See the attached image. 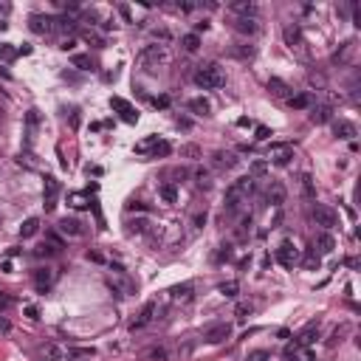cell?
<instances>
[{
	"mask_svg": "<svg viewBox=\"0 0 361 361\" xmlns=\"http://www.w3.org/2000/svg\"><path fill=\"white\" fill-rule=\"evenodd\" d=\"M251 192H254V178H251V175L237 178V181L226 189V200H223V203H226V212H237L240 203L251 195Z\"/></svg>",
	"mask_w": 361,
	"mask_h": 361,
	"instance_id": "obj_1",
	"label": "cell"
},
{
	"mask_svg": "<svg viewBox=\"0 0 361 361\" xmlns=\"http://www.w3.org/2000/svg\"><path fill=\"white\" fill-rule=\"evenodd\" d=\"M195 85L203 88V91H218V88L226 85V74H223V68L218 62L200 65L198 71H195Z\"/></svg>",
	"mask_w": 361,
	"mask_h": 361,
	"instance_id": "obj_2",
	"label": "cell"
},
{
	"mask_svg": "<svg viewBox=\"0 0 361 361\" xmlns=\"http://www.w3.org/2000/svg\"><path fill=\"white\" fill-rule=\"evenodd\" d=\"M170 62V51L167 45H144L138 51V68L144 71H153V68H161V65Z\"/></svg>",
	"mask_w": 361,
	"mask_h": 361,
	"instance_id": "obj_3",
	"label": "cell"
},
{
	"mask_svg": "<svg viewBox=\"0 0 361 361\" xmlns=\"http://www.w3.org/2000/svg\"><path fill=\"white\" fill-rule=\"evenodd\" d=\"M282 37H285V45H288L291 51H297L299 57H308V43H305L302 29H299V26H285Z\"/></svg>",
	"mask_w": 361,
	"mask_h": 361,
	"instance_id": "obj_4",
	"label": "cell"
},
{
	"mask_svg": "<svg viewBox=\"0 0 361 361\" xmlns=\"http://www.w3.org/2000/svg\"><path fill=\"white\" fill-rule=\"evenodd\" d=\"M313 220H316V226H322L325 232H330V229L339 223V214H336V209H330V206L316 203L313 206Z\"/></svg>",
	"mask_w": 361,
	"mask_h": 361,
	"instance_id": "obj_5",
	"label": "cell"
},
{
	"mask_svg": "<svg viewBox=\"0 0 361 361\" xmlns=\"http://www.w3.org/2000/svg\"><path fill=\"white\" fill-rule=\"evenodd\" d=\"M229 336H232V325H229V322H218V325L203 330V339L209 341V344H223Z\"/></svg>",
	"mask_w": 361,
	"mask_h": 361,
	"instance_id": "obj_6",
	"label": "cell"
},
{
	"mask_svg": "<svg viewBox=\"0 0 361 361\" xmlns=\"http://www.w3.org/2000/svg\"><path fill=\"white\" fill-rule=\"evenodd\" d=\"M297 260H299V251H297V246H294L291 240H285L282 246L276 248V262H279L282 268H294Z\"/></svg>",
	"mask_w": 361,
	"mask_h": 361,
	"instance_id": "obj_7",
	"label": "cell"
},
{
	"mask_svg": "<svg viewBox=\"0 0 361 361\" xmlns=\"http://www.w3.org/2000/svg\"><path fill=\"white\" fill-rule=\"evenodd\" d=\"M268 158L276 167H285V164H291V158H294V147H291V144H271Z\"/></svg>",
	"mask_w": 361,
	"mask_h": 361,
	"instance_id": "obj_8",
	"label": "cell"
},
{
	"mask_svg": "<svg viewBox=\"0 0 361 361\" xmlns=\"http://www.w3.org/2000/svg\"><path fill=\"white\" fill-rule=\"evenodd\" d=\"M110 107H113V110H119L121 119L127 121V124H135V121H138V113H135L133 107H130V102H124L121 96H113V99H110Z\"/></svg>",
	"mask_w": 361,
	"mask_h": 361,
	"instance_id": "obj_9",
	"label": "cell"
},
{
	"mask_svg": "<svg viewBox=\"0 0 361 361\" xmlns=\"http://www.w3.org/2000/svg\"><path fill=\"white\" fill-rule=\"evenodd\" d=\"M212 164H214V170H234L237 164H240V158L234 156V153H226V150H218L212 156Z\"/></svg>",
	"mask_w": 361,
	"mask_h": 361,
	"instance_id": "obj_10",
	"label": "cell"
},
{
	"mask_svg": "<svg viewBox=\"0 0 361 361\" xmlns=\"http://www.w3.org/2000/svg\"><path fill=\"white\" fill-rule=\"evenodd\" d=\"M153 313H156V302H147L141 311H138V316L130 322V330H141V327H147L150 322H153Z\"/></svg>",
	"mask_w": 361,
	"mask_h": 361,
	"instance_id": "obj_11",
	"label": "cell"
},
{
	"mask_svg": "<svg viewBox=\"0 0 361 361\" xmlns=\"http://www.w3.org/2000/svg\"><path fill=\"white\" fill-rule=\"evenodd\" d=\"M29 29L34 31V34H51V31H54V20H51V17H43V15H31Z\"/></svg>",
	"mask_w": 361,
	"mask_h": 361,
	"instance_id": "obj_12",
	"label": "cell"
},
{
	"mask_svg": "<svg viewBox=\"0 0 361 361\" xmlns=\"http://www.w3.org/2000/svg\"><path fill=\"white\" fill-rule=\"evenodd\" d=\"M57 195H59V181L57 178H45V212H51L57 206Z\"/></svg>",
	"mask_w": 361,
	"mask_h": 361,
	"instance_id": "obj_13",
	"label": "cell"
},
{
	"mask_svg": "<svg viewBox=\"0 0 361 361\" xmlns=\"http://www.w3.org/2000/svg\"><path fill=\"white\" fill-rule=\"evenodd\" d=\"M40 355H43V361H65V350L59 344H54V341H45L40 347Z\"/></svg>",
	"mask_w": 361,
	"mask_h": 361,
	"instance_id": "obj_14",
	"label": "cell"
},
{
	"mask_svg": "<svg viewBox=\"0 0 361 361\" xmlns=\"http://www.w3.org/2000/svg\"><path fill=\"white\" fill-rule=\"evenodd\" d=\"M313 248H319V254H330L333 248H336V237H333L330 232H319Z\"/></svg>",
	"mask_w": 361,
	"mask_h": 361,
	"instance_id": "obj_15",
	"label": "cell"
},
{
	"mask_svg": "<svg viewBox=\"0 0 361 361\" xmlns=\"http://www.w3.org/2000/svg\"><path fill=\"white\" fill-rule=\"evenodd\" d=\"M51 282H54V271L51 268H37L34 271V285H37V291H48L51 288Z\"/></svg>",
	"mask_w": 361,
	"mask_h": 361,
	"instance_id": "obj_16",
	"label": "cell"
},
{
	"mask_svg": "<svg viewBox=\"0 0 361 361\" xmlns=\"http://www.w3.org/2000/svg\"><path fill=\"white\" fill-rule=\"evenodd\" d=\"M316 339H319V322H311V325H308V327H305V330L297 336V344H299V347H308V344H313Z\"/></svg>",
	"mask_w": 361,
	"mask_h": 361,
	"instance_id": "obj_17",
	"label": "cell"
},
{
	"mask_svg": "<svg viewBox=\"0 0 361 361\" xmlns=\"http://www.w3.org/2000/svg\"><path fill=\"white\" fill-rule=\"evenodd\" d=\"M237 17H257V3H251V0H237V3H232L229 6Z\"/></svg>",
	"mask_w": 361,
	"mask_h": 361,
	"instance_id": "obj_18",
	"label": "cell"
},
{
	"mask_svg": "<svg viewBox=\"0 0 361 361\" xmlns=\"http://www.w3.org/2000/svg\"><path fill=\"white\" fill-rule=\"evenodd\" d=\"M59 232L68 234V237H82V234H85V229L79 226V220H74V218H62V220H59Z\"/></svg>",
	"mask_w": 361,
	"mask_h": 361,
	"instance_id": "obj_19",
	"label": "cell"
},
{
	"mask_svg": "<svg viewBox=\"0 0 361 361\" xmlns=\"http://www.w3.org/2000/svg\"><path fill=\"white\" fill-rule=\"evenodd\" d=\"M285 198H288L285 186L279 184V181H274V184L268 186V200H271V206H282V203H285Z\"/></svg>",
	"mask_w": 361,
	"mask_h": 361,
	"instance_id": "obj_20",
	"label": "cell"
},
{
	"mask_svg": "<svg viewBox=\"0 0 361 361\" xmlns=\"http://www.w3.org/2000/svg\"><path fill=\"white\" fill-rule=\"evenodd\" d=\"M234 29L240 31V34H257V29H260V26H257V17H237V20H234Z\"/></svg>",
	"mask_w": 361,
	"mask_h": 361,
	"instance_id": "obj_21",
	"label": "cell"
},
{
	"mask_svg": "<svg viewBox=\"0 0 361 361\" xmlns=\"http://www.w3.org/2000/svg\"><path fill=\"white\" fill-rule=\"evenodd\" d=\"M333 130H336V135H339V138H355V135H358V130H355L353 121H344V119L336 121V124H333Z\"/></svg>",
	"mask_w": 361,
	"mask_h": 361,
	"instance_id": "obj_22",
	"label": "cell"
},
{
	"mask_svg": "<svg viewBox=\"0 0 361 361\" xmlns=\"http://www.w3.org/2000/svg\"><path fill=\"white\" fill-rule=\"evenodd\" d=\"M268 91L274 93V96H279V99H291L294 93H291V88L285 85L282 79H268Z\"/></svg>",
	"mask_w": 361,
	"mask_h": 361,
	"instance_id": "obj_23",
	"label": "cell"
},
{
	"mask_svg": "<svg viewBox=\"0 0 361 361\" xmlns=\"http://www.w3.org/2000/svg\"><path fill=\"white\" fill-rule=\"evenodd\" d=\"M189 110L198 116H206L209 110H212V105H209V99H203V96H198V99H189Z\"/></svg>",
	"mask_w": 361,
	"mask_h": 361,
	"instance_id": "obj_24",
	"label": "cell"
},
{
	"mask_svg": "<svg viewBox=\"0 0 361 361\" xmlns=\"http://www.w3.org/2000/svg\"><path fill=\"white\" fill-rule=\"evenodd\" d=\"M311 121H316V124H325V121H330V107L327 105H316L311 110Z\"/></svg>",
	"mask_w": 361,
	"mask_h": 361,
	"instance_id": "obj_25",
	"label": "cell"
},
{
	"mask_svg": "<svg viewBox=\"0 0 361 361\" xmlns=\"http://www.w3.org/2000/svg\"><path fill=\"white\" fill-rule=\"evenodd\" d=\"M302 195L308 200H316V186H313V175L311 172H305L302 175Z\"/></svg>",
	"mask_w": 361,
	"mask_h": 361,
	"instance_id": "obj_26",
	"label": "cell"
},
{
	"mask_svg": "<svg viewBox=\"0 0 361 361\" xmlns=\"http://www.w3.org/2000/svg\"><path fill=\"white\" fill-rule=\"evenodd\" d=\"M170 294H172L175 302H189V299H192V285H175Z\"/></svg>",
	"mask_w": 361,
	"mask_h": 361,
	"instance_id": "obj_27",
	"label": "cell"
},
{
	"mask_svg": "<svg viewBox=\"0 0 361 361\" xmlns=\"http://www.w3.org/2000/svg\"><path fill=\"white\" fill-rule=\"evenodd\" d=\"M181 48L189 51V54H195V51L200 48V37L198 34H184L181 37Z\"/></svg>",
	"mask_w": 361,
	"mask_h": 361,
	"instance_id": "obj_28",
	"label": "cell"
},
{
	"mask_svg": "<svg viewBox=\"0 0 361 361\" xmlns=\"http://www.w3.org/2000/svg\"><path fill=\"white\" fill-rule=\"evenodd\" d=\"M195 184H198L200 189H209V186H212V172L198 167V170H195Z\"/></svg>",
	"mask_w": 361,
	"mask_h": 361,
	"instance_id": "obj_29",
	"label": "cell"
},
{
	"mask_svg": "<svg viewBox=\"0 0 361 361\" xmlns=\"http://www.w3.org/2000/svg\"><path fill=\"white\" fill-rule=\"evenodd\" d=\"M37 232H40V220H37V218H29L20 226V237H34Z\"/></svg>",
	"mask_w": 361,
	"mask_h": 361,
	"instance_id": "obj_30",
	"label": "cell"
},
{
	"mask_svg": "<svg viewBox=\"0 0 361 361\" xmlns=\"http://www.w3.org/2000/svg\"><path fill=\"white\" fill-rule=\"evenodd\" d=\"M161 198H164V203H178V186L175 184H164L161 186Z\"/></svg>",
	"mask_w": 361,
	"mask_h": 361,
	"instance_id": "obj_31",
	"label": "cell"
},
{
	"mask_svg": "<svg viewBox=\"0 0 361 361\" xmlns=\"http://www.w3.org/2000/svg\"><path fill=\"white\" fill-rule=\"evenodd\" d=\"M156 147H158V135H150V138H144L141 144H135V153L144 156V153H153Z\"/></svg>",
	"mask_w": 361,
	"mask_h": 361,
	"instance_id": "obj_32",
	"label": "cell"
},
{
	"mask_svg": "<svg viewBox=\"0 0 361 361\" xmlns=\"http://www.w3.org/2000/svg\"><path fill=\"white\" fill-rule=\"evenodd\" d=\"M288 105L294 107V110H305V107L311 105V96H308V93H297V96L288 99Z\"/></svg>",
	"mask_w": 361,
	"mask_h": 361,
	"instance_id": "obj_33",
	"label": "cell"
},
{
	"mask_svg": "<svg viewBox=\"0 0 361 361\" xmlns=\"http://www.w3.org/2000/svg\"><path fill=\"white\" fill-rule=\"evenodd\" d=\"M147 358L150 361H170V350H167V347H150Z\"/></svg>",
	"mask_w": 361,
	"mask_h": 361,
	"instance_id": "obj_34",
	"label": "cell"
},
{
	"mask_svg": "<svg viewBox=\"0 0 361 361\" xmlns=\"http://www.w3.org/2000/svg\"><path fill=\"white\" fill-rule=\"evenodd\" d=\"M218 291H220V294H223L226 299H234V297H237V291H240V285L234 282V279H229V282H220Z\"/></svg>",
	"mask_w": 361,
	"mask_h": 361,
	"instance_id": "obj_35",
	"label": "cell"
},
{
	"mask_svg": "<svg viewBox=\"0 0 361 361\" xmlns=\"http://www.w3.org/2000/svg\"><path fill=\"white\" fill-rule=\"evenodd\" d=\"M71 65H77L79 71H91L93 65H91V57H85V54H74L71 57Z\"/></svg>",
	"mask_w": 361,
	"mask_h": 361,
	"instance_id": "obj_36",
	"label": "cell"
},
{
	"mask_svg": "<svg viewBox=\"0 0 361 361\" xmlns=\"http://www.w3.org/2000/svg\"><path fill=\"white\" fill-rule=\"evenodd\" d=\"M93 353H96L93 347H71V350H68V355H71V358H91Z\"/></svg>",
	"mask_w": 361,
	"mask_h": 361,
	"instance_id": "obj_37",
	"label": "cell"
},
{
	"mask_svg": "<svg viewBox=\"0 0 361 361\" xmlns=\"http://www.w3.org/2000/svg\"><path fill=\"white\" fill-rule=\"evenodd\" d=\"M26 121H29V141H31V138H34V130H37V124H40V113H37V110H29Z\"/></svg>",
	"mask_w": 361,
	"mask_h": 361,
	"instance_id": "obj_38",
	"label": "cell"
},
{
	"mask_svg": "<svg viewBox=\"0 0 361 361\" xmlns=\"http://www.w3.org/2000/svg\"><path fill=\"white\" fill-rule=\"evenodd\" d=\"M291 355H294V361H316V358H313V353H308L305 347H297ZM291 355H288V358H291Z\"/></svg>",
	"mask_w": 361,
	"mask_h": 361,
	"instance_id": "obj_39",
	"label": "cell"
},
{
	"mask_svg": "<svg viewBox=\"0 0 361 361\" xmlns=\"http://www.w3.org/2000/svg\"><path fill=\"white\" fill-rule=\"evenodd\" d=\"M350 51H353V43H344V45H341V51H336V54H333V62H344Z\"/></svg>",
	"mask_w": 361,
	"mask_h": 361,
	"instance_id": "obj_40",
	"label": "cell"
},
{
	"mask_svg": "<svg viewBox=\"0 0 361 361\" xmlns=\"http://www.w3.org/2000/svg\"><path fill=\"white\" fill-rule=\"evenodd\" d=\"M34 254H37V257H54V254H57V248L48 246V243H43V246L34 248Z\"/></svg>",
	"mask_w": 361,
	"mask_h": 361,
	"instance_id": "obj_41",
	"label": "cell"
},
{
	"mask_svg": "<svg viewBox=\"0 0 361 361\" xmlns=\"http://www.w3.org/2000/svg\"><path fill=\"white\" fill-rule=\"evenodd\" d=\"M234 313H237V319L243 322V319H248V316H251V305H248V302H240L237 308H234Z\"/></svg>",
	"mask_w": 361,
	"mask_h": 361,
	"instance_id": "obj_42",
	"label": "cell"
},
{
	"mask_svg": "<svg viewBox=\"0 0 361 361\" xmlns=\"http://www.w3.org/2000/svg\"><path fill=\"white\" fill-rule=\"evenodd\" d=\"M234 54H237L240 59H251V57H254V48H251V45H237Z\"/></svg>",
	"mask_w": 361,
	"mask_h": 361,
	"instance_id": "obj_43",
	"label": "cell"
},
{
	"mask_svg": "<svg viewBox=\"0 0 361 361\" xmlns=\"http://www.w3.org/2000/svg\"><path fill=\"white\" fill-rule=\"evenodd\" d=\"M246 361H271V355L265 353V350H251V353L246 355Z\"/></svg>",
	"mask_w": 361,
	"mask_h": 361,
	"instance_id": "obj_44",
	"label": "cell"
},
{
	"mask_svg": "<svg viewBox=\"0 0 361 361\" xmlns=\"http://www.w3.org/2000/svg\"><path fill=\"white\" fill-rule=\"evenodd\" d=\"M305 265H308V268H319V254H316V248H311V251H308V257H305Z\"/></svg>",
	"mask_w": 361,
	"mask_h": 361,
	"instance_id": "obj_45",
	"label": "cell"
},
{
	"mask_svg": "<svg viewBox=\"0 0 361 361\" xmlns=\"http://www.w3.org/2000/svg\"><path fill=\"white\" fill-rule=\"evenodd\" d=\"M192 226L195 229H203L206 226V212H198L195 218H192Z\"/></svg>",
	"mask_w": 361,
	"mask_h": 361,
	"instance_id": "obj_46",
	"label": "cell"
},
{
	"mask_svg": "<svg viewBox=\"0 0 361 361\" xmlns=\"http://www.w3.org/2000/svg\"><path fill=\"white\" fill-rule=\"evenodd\" d=\"M26 316L37 322V319H40V308H37V305H29V308H26Z\"/></svg>",
	"mask_w": 361,
	"mask_h": 361,
	"instance_id": "obj_47",
	"label": "cell"
},
{
	"mask_svg": "<svg viewBox=\"0 0 361 361\" xmlns=\"http://www.w3.org/2000/svg\"><path fill=\"white\" fill-rule=\"evenodd\" d=\"M268 135H271V130L265 127V124H260V127H257V138H260V141H265Z\"/></svg>",
	"mask_w": 361,
	"mask_h": 361,
	"instance_id": "obj_48",
	"label": "cell"
},
{
	"mask_svg": "<svg viewBox=\"0 0 361 361\" xmlns=\"http://www.w3.org/2000/svg\"><path fill=\"white\" fill-rule=\"evenodd\" d=\"M59 48H62V51H74V48H77V40H74V37H68V40H62V45H59Z\"/></svg>",
	"mask_w": 361,
	"mask_h": 361,
	"instance_id": "obj_49",
	"label": "cell"
},
{
	"mask_svg": "<svg viewBox=\"0 0 361 361\" xmlns=\"http://www.w3.org/2000/svg\"><path fill=\"white\" fill-rule=\"evenodd\" d=\"M71 206L82 209V206H85V198H82V195H71Z\"/></svg>",
	"mask_w": 361,
	"mask_h": 361,
	"instance_id": "obj_50",
	"label": "cell"
},
{
	"mask_svg": "<svg viewBox=\"0 0 361 361\" xmlns=\"http://www.w3.org/2000/svg\"><path fill=\"white\" fill-rule=\"evenodd\" d=\"M0 54H3V57H6V59L17 57V51H15V48H9V45H3V48H0Z\"/></svg>",
	"mask_w": 361,
	"mask_h": 361,
	"instance_id": "obj_51",
	"label": "cell"
},
{
	"mask_svg": "<svg viewBox=\"0 0 361 361\" xmlns=\"http://www.w3.org/2000/svg\"><path fill=\"white\" fill-rule=\"evenodd\" d=\"M254 172L260 175V172H265V161H254Z\"/></svg>",
	"mask_w": 361,
	"mask_h": 361,
	"instance_id": "obj_52",
	"label": "cell"
},
{
	"mask_svg": "<svg viewBox=\"0 0 361 361\" xmlns=\"http://www.w3.org/2000/svg\"><path fill=\"white\" fill-rule=\"evenodd\" d=\"M156 105H158V107H167V105H170V99H167V96H161V99H156Z\"/></svg>",
	"mask_w": 361,
	"mask_h": 361,
	"instance_id": "obj_53",
	"label": "cell"
},
{
	"mask_svg": "<svg viewBox=\"0 0 361 361\" xmlns=\"http://www.w3.org/2000/svg\"><path fill=\"white\" fill-rule=\"evenodd\" d=\"M0 333H9V322L6 319H0Z\"/></svg>",
	"mask_w": 361,
	"mask_h": 361,
	"instance_id": "obj_54",
	"label": "cell"
},
{
	"mask_svg": "<svg viewBox=\"0 0 361 361\" xmlns=\"http://www.w3.org/2000/svg\"><path fill=\"white\" fill-rule=\"evenodd\" d=\"M74 361H77V358H74Z\"/></svg>",
	"mask_w": 361,
	"mask_h": 361,
	"instance_id": "obj_55",
	"label": "cell"
}]
</instances>
